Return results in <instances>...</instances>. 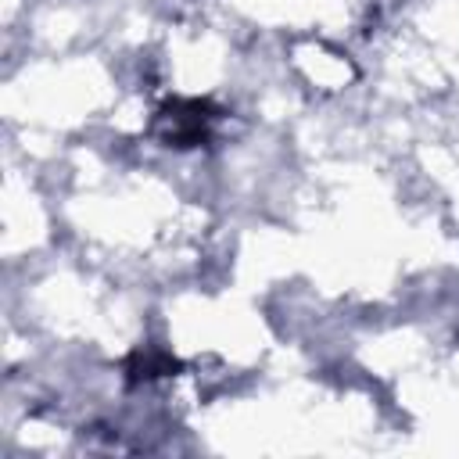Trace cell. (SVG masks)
Here are the masks:
<instances>
[{
  "mask_svg": "<svg viewBox=\"0 0 459 459\" xmlns=\"http://www.w3.org/2000/svg\"><path fill=\"white\" fill-rule=\"evenodd\" d=\"M219 115H222V111H219L208 97H172V100H165V104L154 111L151 133H154V140H161L165 147L190 151V147L208 143L212 126L219 122Z\"/></svg>",
  "mask_w": 459,
  "mask_h": 459,
  "instance_id": "1",
  "label": "cell"
}]
</instances>
